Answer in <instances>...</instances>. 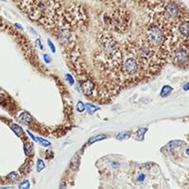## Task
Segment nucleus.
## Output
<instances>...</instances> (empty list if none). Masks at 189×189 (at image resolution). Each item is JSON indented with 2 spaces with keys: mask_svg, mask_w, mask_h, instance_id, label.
Here are the masks:
<instances>
[{
  "mask_svg": "<svg viewBox=\"0 0 189 189\" xmlns=\"http://www.w3.org/2000/svg\"><path fill=\"white\" fill-rule=\"evenodd\" d=\"M7 178L11 182H17L19 179V175L16 172H10L9 174H8Z\"/></svg>",
  "mask_w": 189,
  "mask_h": 189,
  "instance_id": "nucleus-15",
  "label": "nucleus"
},
{
  "mask_svg": "<svg viewBox=\"0 0 189 189\" xmlns=\"http://www.w3.org/2000/svg\"><path fill=\"white\" fill-rule=\"evenodd\" d=\"M186 154L189 156V149H186Z\"/></svg>",
  "mask_w": 189,
  "mask_h": 189,
  "instance_id": "nucleus-32",
  "label": "nucleus"
},
{
  "mask_svg": "<svg viewBox=\"0 0 189 189\" xmlns=\"http://www.w3.org/2000/svg\"><path fill=\"white\" fill-rule=\"evenodd\" d=\"M186 143L182 141V140H174V141H171L168 145V148L169 149H171L172 151H174V149H178L179 147H181V146L183 145H185Z\"/></svg>",
  "mask_w": 189,
  "mask_h": 189,
  "instance_id": "nucleus-9",
  "label": "nucleus"
},
{
  "mask_svg": "<svg viewBox=\"0 0 189 189\" xmlns=\"http://www.w3.org/2000/svg\"><path fill=\"white\" fill-rule=\"evenodd\" d=\"M129 23L128 15L124 11H115L109 17V24L113 27V30L119 32H123L127 30Z\"/></svg>",
  "mask_w": 189,
  "mask_h": 189,
  "instance_id": "nucleus-5",
  "label": "nucleus"
},
{
  "mask_svg": "<svg viewBox=\"0 0 189 189\" xmlns=\"http://www.w3.org/2000/svg\"><path fill=\"white\" fill-rule=\"evenodd\" d=\"M146 132H147V128H140L139 130L138 131V138L140 140L144 139V135H145Z\"/></svg>",
  "mask_w": 189,
  "mask_h": 189,
  "instance_id": "nucleus-19",
  "label": "nucleus"
},
{
  "mask_svg": "<svg viewBox=\"0 0 189 189\" xmlns=\"http://www.w3.org/2000/svg\"><path fill=\"white\" fill-rule=\"evenodd\" d=\"M45 168V163H44V161L41 160V159H38L37 160V172H42V170H44Z\"/></svg>",
  "mask_w": 189,
  "mask_h": 189,
  "instance_id": "nucleus-16",
  "label": "nucleus"
},
{
  "mask_svg": "<svg viewBox=\"0 0 189 189\" xmlns=\"http://www.w3.org/2000/svg\"><path fill=\"white\" fill-rule=\"evenodd\" d=\"M19 121L20 123L24 124V125H26V126H30L31 124V122H32V117H31V115H30L29 113L23 112V113L19 115Z\"/></svg>",
  "mask_w": 189,
  "mask_h": 189,
  "instance_id": "nucleus-8",
  "label": "nucleus"
},
{
  "mask_svg": "<svg viewBox=\"0 0 189 189\" xmlns=\"http://www.w3.org/2000/svg\"><path fill=\"white\" fill-rule=\"evenodd\" d=\"M0 189H14L11 186H4V187H0Z\"/></svg>",
  "mask_w": 189,
  "mask_h": 189,
  "instance_id": "nucleus-29",
  "label": "nucleus"
},
{
  "mask_svg": "<svg viewBox=\"0 0 189 189\" xmlns=\"http://www.w3.org/2000/svg\"><path fill=\"white\" fill-rule=\"evenodd\" d=\"M11 129L15 132V134L17 135L18 137L21 138V137H23V129L21 128L19 125H16V124H13V125H11Z\"/></svg>",
  "mask_w": 189,
  "mask_h": 189,
  "instance_id": "nucleus-11",
  "label": "nucleus"
},
{
  "mask_svg": "<svg viewBox=\"0 0 189 189\" xmlns=\"http://www.w3.org/2000/svg\"><path fill=\"white\" fill-rule=\"evenodd\" d=\"M31 183L29 180H24L19 185V189H30Z\"/></svg>",
  "mask_w": 189,
  "mask_h": 189,
  "instance_id": "nucleus-17",
  "label": "nucleus"
},
{
  "mask_svg": "<svg viewBox=\"0 0 189 189\" xmlns=\"http://www.w3.org/2000/svg\"><path fill=\"white\" fill-rule=\"evenodd\" d=\"M0 183H2V178L0 177Z\"/></svg>",
  "mask_w": 189,
  "mask_h": 189,
  "instance_id": "nucleus-33",
  "label": "nucleus"
},
{
  "mask_svg": "<svg viewBox=\"0 0 189 189\" xmlns=\"http://www.w3.org/2000/svg\"><path fill=\"white\" fill-rule=\"evenodd\" d=\"M99 42L105 57L111 65V67L113 68L116 66L117 67H119L122 56L119 46H118L115 39L106 32H102L99 36Z\"/></svg>",
  "mask_w": 189,
  "mask_h": 189,
  "instance_id": "nucleus-1",
  "label": "nucleus"
},
{
  "mask_svg": "<svg viewBox=\"0 0 189 189\" xmlns=\"http://www.w3.org/2000/svg\"><path fill=\"white\" fill-rule=\"evenodd\" d=\"M85 106H86V109H87L88 113H90V115H91V113H95L96 111L100 110V107L95 106V105H92V104H86Z\"/></svg>",
  "mask_w": 189,
  "mask_h": 189,
  "instance_id": "nucleus-14",
  "label": "nucleus"
},
{
  "mask_svg": "<svg viewBox=\"0 0 189 189\" xmlns=\"http://www.w3.org/2000/svg\"><path fill=\"white\" fill-rule=\"evenodd\" d=\"M36 45L40 48V49H44V46H42V42H41V40L40 39H37L36 40Z\"/></svg>",
  "mask_w": 189,
  "mask_h": 189,
  "instance_id": "nucleus-25",
  "label": "nucleus"
},
{
  "mask_svg": "<svg viewBox=\"0 0 189 189\" xmlns=\"http://www.w3.org/2000/svg\"><path fill=\"white\" fill-rule=\"evenodd\" d=\"M44 60L45 61V63L46 64H49V63H51V58H50V56H48V55H44Z\"/></svg>",
  "mask_w": 189,
  "mask_h": 189,
  "instance_id": "nucleus-24",
  "label": "nucleus"
},
{
  "mask_svg": "<svg viewBox=\"0 0 189 189\" xmlns=\"http://www.w3.org/2000/svg\"><path fill=\"white\" fill-rule=\"evenodd\" d=\"M81 90L85 96H92L95 90V84L90 79H86L81 82Z\"/></svg>",
  "mask_w": 189,
  "mask_h": 189,
  "instance_id": "nucleus-7",
  "label": "nucleus"
},
{
  "mask_svg": "<svg viewBox=\"0 0 189 189\" xmlns=\"http://www.w3.org/2000/svg\"><path fill=\"white\" fill-rule=\"evenodd\" d=\"M183 90H186V91L189 90V82H187L186 84H185V85H183Z\"/></svg>",
  "mask_w": 189,
  "mask_h": 189,
  "instance_id": "nucleus-27",
  "label": "nucleus"
},
{
  "mask_svg": "<svg viewBox=\"0 0 189 189\" xmlns=\"http://www.w3.org/2000/svg\"><path fill=\"white\" fill-rule=\"evenodd\" d=\"M24 149H25V152L27 155H30L31 154V145L30 143H26L25 144V147H24Z\"/></svg>",
  "mask_w": 189,
  "mask_h": 189,
  "instance_id": "nucleus-22",
  "label": "nucleus"
},
{
  "mask_svg": "<svg viewBox=\"0 0 189 189\" xmlns=\"http://www.w3.org/2000/svg\"><path fill=\"white\" fill-rule=\"evenodd\" d=\"M66 80H67V81L69 83V85H71V86L75 83V81H74V78H73L70 74H67V75H66Z\"/></svg>",
  "mask_w": 189,
  "mask_h": 189,
  "instance_id": "nucleus-21",
  "label": "nucleus"
},
{
  "mask_svg": "<svg viewBox=\"0 0 189 189\" xmlns=\"http://www.w3.org/2000/svg\"><path fill=\"white\" fill-rule=\"evenodd\" d=\"M105 138H106V135H104V134H101V135H98V136H96V137H92V138H90L89 140V145L101 141V140H104Z\"/></svg>",
  "mask_w": 189,
  "mask_h": 189,
  "instance_id": "nucleus-12",
  "label": "nucleus"
},
{
  "mask_svg": "<svg viewBox=\"0 0 189 189\" xmlns=\"http://www.w3.org/2000/svg\"><path fill=\"white\" fill-rule=\"evenodd\" d=\"M2 1H6V0H2Z\"/></svg>",
  "mask_w": 189,
  "mask_h": 189,
  "instance_id": "nucleus-34",
  "label": "nucleus"
},
{
  "mask_svg": "<svg viewBox=\"0 0 189 189\" xmlns=\"http://www.w3.org/2000/svg\"><path fill=\"white\" fill-rule=\"evenodd\" d=\"M15 26L17 27V28H19V29H21V30L23 29V28H22V26H20V25H19V24H18V23H16V24H15Z\"/></svg>",
  "mask_w": 189,
  "mask_h": 189,
  "instance_id": "nucleus-31",
  "label": "nucleus"
},
{
  "mask_svg": "<svg viewBox=\"0 0 189 189\" xmlns=\"http://www.w3.org/2000/svg\"><path fill=\"white\" fill-rule=\"evenodd\" d=\"M130 137V133L129 132H121L116 136V138L118 139H127Z\"/></svg>",
  "mask_w": 189,
  "mask_h": 189,
  "instance_id": "nucleus-18",
  "label": "nucleus"
},
{
  "mask_svg": "<svg viewBox=\"0 0 189 189\" xmlns=\"http://www.w3.org/2000/svg\"><path fill=\"white\" fill-rule=\"evenodd\" d=\"M47 42H48V46L50 47L51 51H52L53 53H56V46H55V44H53V42H52L50 39H48V40H47Z\"/></svg>",
  "mask_w": 189,
  "mask_h": 189,
  "instance_id": "nucleus-23",
  "label": "nucleus"
},
{
  "mask_svg": "<svg viewBox=\"0 0 189 189\" xmlns=\"http://www.w3.org/2000/svg\"><path fill=\"white\" fill-rule=\"evenodd\" d=\"M85 108H86L85 104H83L82 101H79L78 102V104H77V110H78L79 113H82V112H84Z\"/></svg>",
  "mask_w": 189,
  "mask_h": 189,
  "instance_id": "nucleus-20",
  "label": "nucleus"
},
{
  "mask_svg": "<svg viewBox=\"0 0 189 189\" xmlns=\"http://www.w3.org/2000/svg\"><path fill=\"white\" fill-rule=\"evenodd\" d=\"M172 61L179 67H186L189 66V47L185 44H175L172 48Z\"/></svg>",
  "mask_w": 189,
  "mask_h": 189,
  "instance_id": "nucleus-3",
  "label": "nucleus"
},
{
  "mask_svg": "<svg viewBox=\"0 0 189 189\" xmlns=\"http://www.w3.org/2000/svg\"><path fill=\"white\" fill-rule=\"evenodd\" d=\"M58 189H67V186H66V183H61V185L60 186H59Z\"/></svg>",
  "mask_w": 189,
  "mask_h": 189,
  "instance_id": "nucleus-28",
  "label": "nucleus"
},
{
  "mask_svg": "<svg viewBox=\"0 0 189 189\" xmlns=\"http://www.w3.org/2000/svg\"><path fill=\"white\" fill-rule=\"evenodd\" d=\"M57 39L60 42V44L64 45L65 47H72L74 44V35L72 31L69 29L64 27V28L59 29L57 33Z\"/></svg>",
  "mask_w": 189,
  "mask_h": 189,
  "instance_id": "nucleus-6",
  "label": "nucleus"
},
{
  "mask_svg": "<svg viewBox=\"0 0 189 189\" xmlns=\"http://www.w3.org/2000/svg\"><path fill=\"white\" fill-rule=\"evenodd\" d=\"M138 180L139 181V182H143L144 180H145V175L144 174H139L138 175Z\"/></svg>",
  "mask_w": 189,
  "mask_h": 189,
  "instance_id": "nucleus-26",
  "label": "nucleus"
},
{
  "mask_svg": "<svg viewBox=\"0 0 189 189\" xmlns=\"http://www.w3.org/2000/svg\"><path fill=\"white\" fill-rule=\"evenodd\" d=\"M112 165L115 167V168H117V167H119V163H113Z\"/></svg>",
  "mask_w": 189,
  "mask_h": 189,
  "instance_id": "nucleus-30",
  "label": "nucleus"
},
{
  "mask_svg": "<svg viewBox=\"0 0 189 189\" xmlns=\"http://www.w3.org/2000/svg\"><path fill=\"white\" fill-rule=\"evenodd\" d=\"M34 141L38 142L40 145H42V147L44 148H47V147H50L51 146V142H49L48 140H45V139H42V138H39V137H35L34 138Z\"/></svg>",
  "mask_w": 189,
  "mask_h": 189,
  "instance_id": "nucleus-13",
  "label": "nucleus"
},
{
  "mask_svg": "<svg viewBox=\"0 0 189 189\" xmlns=\"http://www.w3.org/2000/svg\"><path fill=\"white\" fill-rule=\"evenodd\" d=\"M172 91V88L171 87V86H169V85H164L163 87V89H161L160 94H161V97L165 98V97H168V96L171 95Z\"/></svg>",
  "mask_w": 189,
  "mask_h": 189,
  "instance_id": "nucleus-10",
  "label": "nucleus"
},
{
  "mask_svg": "<svg viewBox=\"0 0 189 189\" xmlns=\"http://www.w3.org/2000/svg\"><path fill=\"white\" fill-rule=\"evenodd\" d=\"M140 69H141V65H140L138 55L126 58L123 65V71L127 79L135 80L139 78Z\"/></svg>",
  "mask_w": 189,
  "mask_h": 189,
  "instance_id": "nucleus-4",
  "label": "nucleus"
},
{
  "mask_svg": "<svg viewBox=\"0 0 189 189\" xmlns=\"http://www.w3.org/2000/svg\"><path fill=\"white\" fill-rule=\"evenodd\" d=\"M168 34L163 27L160 25H152L147 30L146 32L145 42L154 49L159 50L160 48L165 46V44L168 40Z\"/></svg>",
  "mask_w": 189,
  "mask_h": 189,
  "instance_id": "nucleus-2",
  "label": "nucleus"
}]
</instances>
